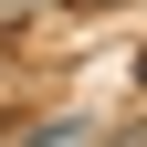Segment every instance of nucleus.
<instances>
[{
	"label": "nucleus",
	"mask_w": 147,
	"mask_h": 147,
	"mask_svg": "<svg viewBox=\"0 0 147 147\" xmlns=\"http://www.w3.org/2000/svg\"><path fill=\"white\" fill-rule=\"evenodd\" d=\"M137 84H147V53H137Z\"/></svg>",
	"instance_id": "nucleus-1"
}]
</instances>
